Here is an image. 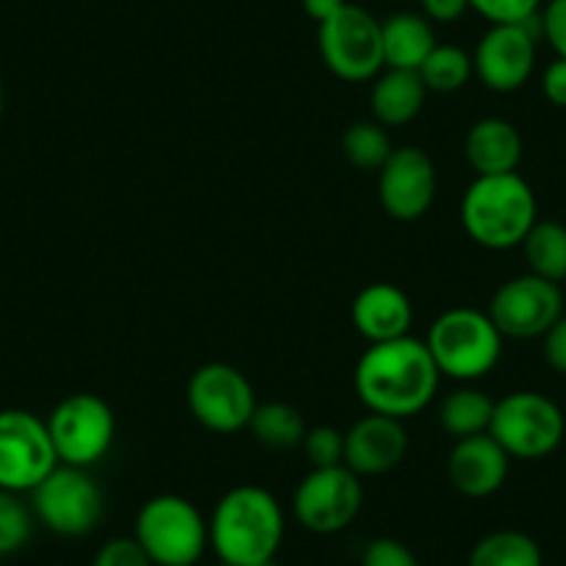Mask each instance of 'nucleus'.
I'll use <instances>...</instances> for the list:
<instances>
[{
  "instance_id": "18",
  "label": "nucleus",
  "mask_w": 566,
  "mask_h": 566,
  "mask_svg": "<svg viewBox=\"0 0 566 566\" xmlns=\"http://www.w3.org/2000/svg\"><path fill=\"white\" fill-rule=\"evenodd\" d=\"M350 317L358 334L369 345H378V342L408 336L413 323V306L400 286L380 281L369 283L358 292L350 306Z\"/></svg>"
},
{
  "instance_id": "20",
  "label": "nucleus",
  "mask_w": 566,
  "mask_h": 566,
  "mask_svg": "<svg viewBox=\"0 0 566 566\" xmlns=\"http://www.w3.org/2000/svg\"><path fill=\"white\" fill-rule=\"evenodd\" d=\"M380 34H384V62L389 70L417 73L424 59L439 45L433 23L417 12L391 14L389 20L380 23Z\"/></svg>"
},
{
  "instance_id": "38",
  "label": "nucleus",
  "mask_w": 566,
  "mask_h": 566,
  "mask_svg": "<svg viewBox=\"0 0 566 566\" xmlns=\"http://www.w3.org/2000/svg\"><path fill=\"white\" fill-rule=\"evenodd\" d=\"M7 108V84H3V75H0V114Z\"/></svg>"
},
{
  "instance_id": "33",
  "label": "nucleus",
  "mask_w": 566,
  "mask_h": 566,
  "mask_svg": "<svg viewBox=\"0 0 566 566\" xmlns=\"http://www.w3.org/2000/svg\"><path fill=\"white\" fill-rule=\"evenodd\" d=\"M538 31L555 51V59H566V0H547L538 12Z\"/></svg>"
},
{
  "instance_id": "14",
  "label": "nucleus",
  "mask_w": 566,
  "mask_h": 566,
  "mask_svg": "<svg viewBox=\"0 0 566 566\" xmlns=\"http://www.w3.org/2000/svg\"><path fill=\"white\" fill-rule=\"evenodd\" d=\"M538 36V14L527 23L492 25L472 53V70L481 84L500 95L522 90L536 70Z\"/></svg>"
},
{
  "instance_id": "39",
  "label": "nucleus",
  "mask_w": 566,
  "mask_h": 566,
  "mask_svg": "<svg viewBox=\"0 0 566 566\" xmlns=\"http://www.w3.org/2000/svg\"><path fill=\"white\" fill-rule=\"evenodd\" d=\"M220 566H231V564H220Z\"/></svg>"
},
{
  "instance_id": "9",
  "label": "nucleus",
  "mask_w": 566,
  "mask_h": 566,
  "mask_svg": "<svg viewBox=\"0 0 566 566\" xmlns=\"http://www.w3.org/2000/svg\"><path fill=\"white\" fill-rule=\"evenodd\" d=\"M34 514L51 533L78 538L95 531L106 511L103 489L81 467L59 464L40 486L31 492Z\"/></svg>"
},
{
  "instance_id": "12",
  "label": "nucleus",
  "mask_w": 566,
  "mask_h": 566,
  "mask_svg": "<svg viewBox=\"0 0 566 566\" xmlns=\"http://www.w3.org/2000/svg\"><path fill=\"white\" fill-rule=\"evenodd\" d=\"M364 503L361 481L345 464L312 470L292 497L295 520L317 536L342 533L356 522Z\"/></svg>"
},
{
  "instance_id": "2",
  "label": "nucleus",
  "mask_w": 566,
  "mask_h": 566,
  "mask_svg": "<svg viewBox=\"0 0 566 566\" xmlns=\"http://www.w3.org/2000/svg\"><path fill=\"white\" fill-rule=\"evenodd\" d=\"M286 520L275 494L242 483L233 486L214 505L209 520V547L220 564L272 566L283 544Z\"/></svg>"
},
{
  "instance_id": "19",
  "label": "nucleus",
  "mask_w": 566,
  "mask_h": 566,
  "mask_svg": "<svg viewBox=\"0 0 566 566\" xmlns=\"http://www.w3.org/2000/svg\"><path fill=\"white\" fill-rule=\"evenodd\" d=\"M464 154L478 176L516 172L522 161V136L514 123L503 117H483L467 130Z\"/></svg>"
},
{
  "instance_id": "17",
  "label": "nucleus",
  "mask_w": 566,
  "mask_h": 566,
  "mask_svg": "<svg viewBox=\"0 0 566 566\" xmlns=\"http://www.w3.org/2000/svg\"><path fill=\"white\" fill-rule=\"evenodd\" d=\"M511 470V455L489 433L459 439L448 455V478L464 497L483 500L503 489Z\"/></svg>"
},
{
  "instance_id": "7",
  "label": "nucleus",
  "mask_w": 566,
  "mask_h": 566,
  "mask_svg": "<svg viewBox=\"0 0 566 566\" xmlns=\"http://www.w3.org/2000/svg\"><path fill=\"white\" fill-rule=\"evenodd\" d=\"M317 48L325 67L347 84L378 78L386 67L380 20L356 3H347L342 12L319 23Z\"/></svg>"
},
{
  "instance_id": "24",
  "label": "nucleus",
  "mask_w": 566,
  "mask_h": 566,
  "mask_svg": "<svg viewBox=\"0 0 566 566\" xmlns=\"http://www.w3.org/2000/svg\"><path fill=\"white\" fill-rule=\"evenodd\" d=\"M520 248L531 275L549 283L566 281V226L555 220H536Z\"/></svg>"
},
{
  "instance_id": "37",
  "label": "nucleus",
  "mask_w": 566,
  "mask_h": 566,
  "mask_svg": "<svg viewBox=\"0 0 566 566\" xmlns=\"http://www.w3.org/2000/svg\"><path fill=\"white\" fill-rule=\"evenodd\" d=\"M303 12L314 20V23H325V20L334 18L336 12L347 7V0H301Z\"/></svg>"
},
{
  "instance_id": "11",
  "label": "nucleus",
  "mask_w": 566,
  "mask_h": 566,
  "mask_svg": "<svg viewBox=\"0 0 566 566\" xmlns=\"http://www.w3.org/2000/svg\"><path fill=\"white\" fill-rule=\"evenodd\" d=\"M187 406L203 428L214 433H237L248 428L255 411V391L244 373L222 361L203 364L187 384Z\"/></svg>"
},
{
  "instance_id": "28",
  "label": "nucleus",
  "mask_w": 566,
  "mask_h": 566,
  "mask_svg": "<svg viewBox=\"0 0 566 566\" xmlns=\"http://www.w3.org/2000/svg\"><path fill=\"white\" fill-rule=\"evenodd\" d=\"M34 520L31 511L20 503L18 494L0 489V558L23 549L29 544Z\"/></svg>"
},
{
  "instance_id": "15",
  "label": "nucleus",
  "mask_w": 566,
  "mask_h": 566,
  "mask_svg": "<svg viewBox=\"0 0 566 566\" xmlns=\"http://www.w3.org/2000/svg\"><path fill=\"white\" fill-rule=\"evenodd\" d=\"M378 198L397 222H413L431 211L437 200V167L422 148H395L378 170Z\"/></svg>"
},
{
  "instance_id": "10",
  "label": "nucleus",
  "mask_w": 566,
  "mask_h": 566,
  "mask_svg": "<svg viewBox=\"0 0 566 566\" xmlns=\"http://www.w3.org/2000/svg\"><path fill=\"white\" fill-rule=\"evenodd\" d=\"M59 467L48 422L25 408L0 411V489L34 492Z\"/></svg>"
},
{
  "instance_id": "21",
  "label": "nucleus",
  "mask_w": 566,
  "mask_h": 566,
  "mask_svg": "<svg viewBox=\"0 0 566 566\" xmlns=\"http://www.w3.org/2000/svg\"><path fill=\"white\" fill-rule=\"evenodd\" d=\"M424 97H428V90H424L419 73L386 67V73L375 78L373 95H369L373 119L384 125V128H397V125L411 123L422 112Z\"/></svg>"
},
{
  "instance_id": "8",
  "label": "nucleus",
  "mask_w": 566,
  "mask_h": 566,
  "mask_svg": "<svg viewBox=\"0 0 566 566\" xmlns=\"http://www.w3.org/2000/svg\"><path fill=\"white\" fill-rule=\"evenodd\" d=\"M45 422L59 464L81 467V470L97 464L112 450L117 433L112 406L92 391L64 397Z\"/></svg>"
},
{
  "instance_id": "35",
  "label": "nucleus",
  "mask_w": 566,
  "mask_h": 566,
  "mask_svg": "<svg viewBox=\"0 0 566 566\" xmlns=\"http://www.w3.org/2000/svg\"><path fill=\"white\" fill-rule=\"evenodd\" d=\"M542 92L553 106L566 108V59H555L544 67Z\"/></svg>"
},
{
  "instance_id": "1",
  "label": "nucleus",
  "mask_w": 566,
  "mask_h": 566,
  "mask_svg": "<svg viewBox=\"0 0 566 566\" xmlns=\"http://www.w3.org/2000/svg\"><path fill=\"white\" fill-rule=\"evenodd\" d=\"M439 367L424 339L400 336L378 342L358 358L356 395L373 413L406 419L431 406L439 389Z\"/></svg>"
},
{
  "instance_id": "26",
  "label": "nucleus",
  "mask_w": 566,
  "mask_h": 566,
  "mask_svg": "<svg viewBox=\"0 0 566 566\" xmlns=\"http://www.w3.org/2000/svg\"><path fill=\"white\" fill-rule=\"evenodd\" d=\"M417 73L422 78L424 90L450 95V92L464 90L472 75H475V70H472V53H467L459 45H437Z\"/></svg>"
},
{
  "instance_id": "3",
  "label": "nucleus",
  "mask_w": 566,
  "mask_h": 566,
  "mask_svg": "<svg viewBox=\"0 0 566 566\" xmlns=\"http://www.w3.org/2000/svg\"><path fill=\"white\" fill-rule=\"evenodd\" d=\"M536 220V195L520 172L478 176L461 198V226L486 250L520 248Z\"/></svg>"
},
{
  "instance_id": "23",
  "label": "nucleus",
  "mask_w": 566,
  "mask_h": 566,
  "mask_svg": "<svg viewBox=\"0 0 566 566\" xmlns=\"http://www.w3.org/2000/svg\"><path fill=\"white\" fill-rule=\"evenodd\" d=\"M248 431L253 433L255 442L270 450H295L306 439V417L295 406L281 400L259 402L250 417Z\"/></svg>"
},
{
  "instance_id": "27",
  "label": "nucleus",
  "mask_w": 566,
  "mask_h": 566,
  "mask_svg": "<svg viewBox=\"0 0 566 566\" xmlns=\"http://www.w3.org/2000/svg\"><path fill=\"white\" fill-rule=\"evenodd\" d=\"M391 139L386 134V128L375 119H361V123H353L350 128H345L342 134V154L350 161L353 167L367 172H378L386 165V159L391 156Z\"/></svg>"
},
{
  "instance_id": "22",
  "label": "nucleus",
  "mask_w": 566,
  "mask_h": 566,
  "mask_svg": "<svg viewBox=\"0 0 566 566\" xmlns=\"http://www.w3.org/2000/svg\"><path fill=\"white\" fill-rule=\"evenodd\" d=\"M494 400L486 391L475 389V386H461L453 389L442 402H439V424L444 433L459 442V439L478 437V433H489L492 424Z\"/></svg>"
},
{
  "instance_id": "25",
  "label": "nucleus",
  "mask_w": 566,
  "mask_h": 566,
  "mask_svg": "<svg viewBox=\"0 0 566 566\" xmlns=\"http://www.w3.org/2000/svg\"><path fill=\"white\" fill-rule=\"evenodd\" d=\"M542 547L522 531H494L472 547L470 566H542Z\"/></svg>"
},
{
  "instance_id": "29",
  "label": "nucleus",
  "mask_w": 566,
  "mask_h": 566,
  "mask_svg": "<svg viewBox=\"0 0 566 566\" xmlns=\"http://www.w3.org/2000/svg\"><path fill=\"white\" fill-rule=\"evenodd\" d=\"M303 453H306L312 470H323V467H339L345 464V433H339L331 424H317L308 428L306 439H303Z\"/></svg>"
},
{
  "instance_id": "13",
  "label": "nucleus",
  "mask_w": 566,
  "mask_h": 566,
  "mask_svg": "<svg viewBox=\"0 0 566 566\" xmlns=\"http://www.w3.org/2000/svg\"><path fill=\"white\" fill-rule=\"evenodd\" d=\"M486 314L503 339H542L564 314V295L558 283L527 272L494 292Z\"/></svg>"
},
{
  "instance_id": "36",
  "label": "nucleus",
  "mask_w": 566,
  "mask_h": 566,
  "mask_svg": "<svg viewBox=\"0 0 566 566\" xmlns=\"http://www.w3.org/2000/svg\"><path fill=\"white\" fill-rule=\"evenodd\" d=\"M419 3H422L424 18L439 25L455 23V20H461L470 12V3H467V0H419Z\"/></svg>"
},
{
  "instance_id": "4",
  "label": "nucleus",
  "mask_w": 566,
  "mask_h": 566,
  "mask_svg": "<svg viewBox=\"0 0 566 566\" xmlns=\"http://www.w3.org/2000/svg\"><path fill=\"white\" fill-rule=\"evenodd\" d=\"M424 345L439 373L472 384L486 378L503 356V334L481 308L455 306L439 314L428 328Z\"/></svg>"
},
{
  "instance_id": "5",
  "label": "nucleus",
  "mask_w": 566,
  "mask_h": 566,
  "mask_svg": "<svg viewBox=\"0 0 566 566\" xmlns=\"http://www.w3.org/2000/svg\"><path fill=\"white\" fill-rule=\"evenodd\" d=\"M134 538L154 566H195L209 547V522L181 494H156L142 503Z\"/></svg>"
},
{
  "instance_id": "40",
  "label": "nucleus",
  "mask_w": 566,
  "mask_h": 566,
  "mask_svg": "<svg viewBox=\"0 0 566 566\" xmlns=\"http://www.w3.org/2000/svg\"><path fill=\"white\" fill-rule=\"evenodd\" d=\"M402 3H406V0H402Z\"/></svg>"
},
{
  "instance_id": "16",
  "label": "nucleus",
  "mask_w": 566,
  "mask_h": 566,
  "mask_svg": "<svg viewBox=\"0 0 566 566\" xmlns=\"http://www.w3.org/2000/svg\"><path fill=\"white\" fill-rule=\"evenodd\" d=\"M408 450L402 419L373 413L356 419L345 433V467L361 475H386L395 470Z\"/></svg>"
},
{
  "instance_id": "31",
  "label": "nucleus",
  "mask_w": 566,
  "mask_h": 566,
  "mask_svg": "<svg viewBox=\"0 0 566 566\" xmlns=\"http://www.w3.org/2000/svg\"><path fill=\"white\" fill-rule=\"evenodd\" d=\"M92 566H154V560L148 558V553L139 547L134 536H117L97 549Z\"/></svg>"
},
{
  "instance_id": "30",
  "label": "nucleus",
  "mask_w": 566,
  "mask_h": 566,
  "mask_svg": "<svg viewBox=\"0 0 566 566\" xmlns=\"http://www.w3.org/2000/svg\"><path fill=\"white\" fill-rule=\"evenodd\" d=\"M470 12L481 14L492 25L527 23L542 12L544 0H467Z\"/></svg>"
},
{
  "instance_id": "34",
  "label": "nucleus",
  "mask_w": 566,
  "mask_h": 566,
  "mask_svg": "<svg viewBox=\"0 0 566 566\" xmlns=\"http://www.w3.org/2000/svg\"><path fill=\"white\" fill-rule=\"evenodd\" d=\"M544 339V361L553 373L566 375V314L555 319L553 328L542 336Z\"/></svg>"
},
{
  "instance_id": "6",
  "label": "nucleus",
  "mask_w": 566,
  "mask_h": 566,
  "mask_svg": "<svg viewBox=\"0 0 566 566\" xmlns=\"http://www.w3.org/2000/svg\"><path fill=\"white\" fill-rule=\"evenodd\" d=\"M564 433V411L542 391H511L503 400H494L489 437L511 459H544L560 448Z\"/></svg>"
},
{
  "instance_id": "32",
  "label": "nucleus",
  "mask_w": 566,
  "mask_h": 566,
  "mask_svg": "<svg viewBox=\"0 0 566 566\" xmlns=\"http://www.w3.org/2000/svg\"><path fill=\"white\" fill-rule=\"evenodd\" d=\"M361 566H419V560L408 544L389 536H380L373 538V542L364 547Z\"/></svg>"
}]
</instances>
